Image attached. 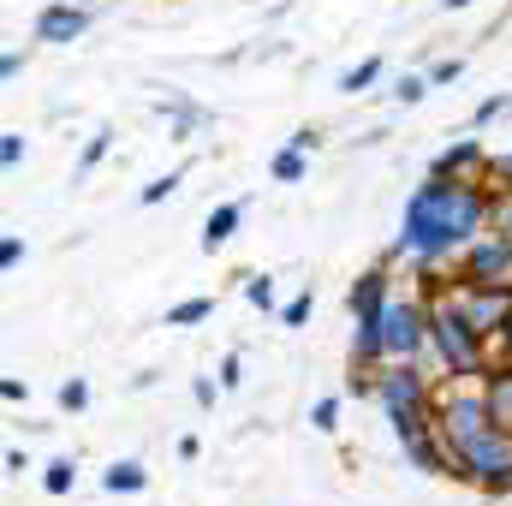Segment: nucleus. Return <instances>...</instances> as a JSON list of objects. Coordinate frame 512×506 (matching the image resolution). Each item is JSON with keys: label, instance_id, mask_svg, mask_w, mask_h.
<instances>
[{"label": "nucleus", "instance_id": "4468645a", "mask_svg": "<svg viewBox=\"0 0 512 506\" xmlns=\"http://www.w3.org/2000/svg\"><path fill=\"white\" fill-rule=\"evenodd\" d=\"M173 185H179V173H167V179H155V185H143V203H161V197H167Z\"/></svg>", "mask_w": 512, "mask_h": 506}, {"label": "nucleus", "instance_id": "6ab92c4d", "mask_svg": "<svg viewBox=\"0 0 512 506\" xmlns=\"http://www.w3.org/2000/svg\"><path fill=\"white\" fill-rule=\"evenodd\" d=\"M453 78H459V60H441V66L429 72V84H453Z\"/></svg>", "mask_w": 512, "mask_h": 506}, {"label": "nucleus", "instance_id": "9b49d317", "mask_svg": "<svg viewBox=\"0 0 512 506\" xmlns=\"http://www.w3.org/2000/svg\"><path fill=\"white\" fill-rule=\"evenodd\" d=\"M42 483H48V495H66V489H72V465H66V459H54Z\"/></svg>", "mask_w": 512, "mask_h": 506}, {"label": "nucleus", "instance_id": "412c9836", "mask_svg": "<svg viewBox=\"0 0 512 506\" xmlns=\"http://www.w3.org/2000/svg\"><path fill=\"white\" fill-rule=\"evenodd\" d=\"M334 411H340V405H334V399H322V405H316V429H334Z\"/></svg>", "mask_w": 512, "mask_h": 506}, {"label": "nucleus", "instance_id": "f257e3e1", "mask_svg": "<svg viewBox=\"0 0 512 506\" xmlns=\"http://www.w3.org/2000/svg\"><path fill=\"white\" fill-rule=\"evenodd\" d=\"M471 227H477V197H465L441 179L423 185L405 209V245H417V251H441V245L465 239Z\"/></svg>", "mask_w": 512, "mask_h": 506}, {"label": "nucleus", "instance_id": "20e7f679", "mask_svg": "<svg viewBox=\"0 0 512 506\" xmlns=\"http://www.w3.org/2000/svg\"><path fill=\"white\" fill-rule=\"evenodd\" d=\"M435 328H441V346H447V358H453L459 370H471V364H477V352H471V340H465V322H459V316H441Z\"/></svg>", "mask_w": 512, "mask_h": 506}, {"label": "nucleus", "instance_id": "6e6552de", "mask_svg": "<svg viewBox=\"0 0 512 506\" xmlns=\"http://www.w3.org/2000/svg\"><path fill=\"white\" fill-rule=\"evenodd\" d=\"M376 72H382V60H364L358 72H346V78H340V90H346V96H358L364 84H376Z\"/></svg>", "mask_w": 512, "mask_h": 506}, {"label": "nucleus", "instance_id": "a211bd4d", "mask_svg": "<svg viewBox=\"0 0 512 506\" xmlns=\"http://www.w3.org/2000/svg\"><path fill=\"white\" fill-rule=\"evenodd\" d=\"M108 137H114V131H96V143H90V149H84V167H96V161H102V155H108Z\"/></svg>", "mask_w": 512, "mask_h": 506}, {"label": "nucleus", "instance_id": "39448f33", "mask_svg": "<svg viewBox=\"0 0 512 506\" xmlns=\"http://www.w3.org/2000/svg\"><path fill=\"white\" fill-rule=\"evenodd\" d=\"M239 215H245L239 203H227V209H215V215H209V233H203V251H215V245H227V239H233V227H239Z\"/></svg>", "mask_w": 512, "mask_h": 506}, {"label": "nucleus", "instance_id": "f03ea898", "mask_svg": "<svg viewBox=\"0 0 512 506\" xmlns=\"http://www.w3.org/2000/svg\"><path fill=\"white\" fill-rule=\"evenodd\" d=\"M36 30H42V42H72V36H84V12L78 6H48Z\"/></svg>", "mask_w": 512, "mask_h": 506}, {"label": "nucleus", "instance_id": "2eb2a0df", "mask_svg": "<svg viewBox=\"0 0 512 506\" xmlns=\"http://www.w3.org/2000/svg\"><path fill=\"white\" fill-rule=\"evenodd\" d=\"M84 399H90V393H84V381H66V387H60V405H66V411H78Z\"/></svg>", "mask_w": 512, "mask_h": 506}, {"label": "nucleus", "instance_id": "f3484780", "mask_svg": "<svg viewBox=\"0 0 512 506\" xmlns=\"http://www.w3.org/2000/svg\"><path fill=\"white\" fill-rule=\"evenodd\" d=\"M423 90H429V84H423V78H405V84H399V90H393V96H399V102H423Z\"/></svg>", "mask_w": 512, "mask_h": 506}, {"label": "nucleus", "instance_id": "ddd939ff", "mask_svg": "<svg viewBox=\"0 0 512 506\" xmlns=\"http://www.w3.org/2000/svg\"><path fill=\"white\" fill-rule=\"evenodd\" d=\"M304 316H310V292H304V298H292V304H286V310H280V322H286V328H298V322H304Z\"/></svg>", "mask_w": 512, "mask_h": 506}, {"label": "nucleus", "instance_id": "423d86ee", "mask_svg": "<svg viewBox=\"0 0 512 506\" xmlns=\"http://www.w3.org/2000/svg\"><path fill=\"white\" fill-rule=\"evenodd\" d=\"M102 483H108V495H137V489H143V465H131L126 459V465H114Z\"/></svg>", "mask_w": 512, "mask_h": 506}, {"label": "nucleus", "instance_id": "aec40b11", "mask_svg": "<svg viewBox=\"0 0 512 506\" xmlns=\"http://www.w3.org/2000/svg\"><path fill=\"white\" fill-rule=\"evenodd\" d=\"M18 155H24V143H18V137L6 131V143H0V161H6V167H18Z\"/></svg>", "mask_w": 512, "mask_h": 506}, {"label": "nucleus", "instance_id": "9d476101", "mask_svg": "<svg viewBox=\"0 0 512 506\" xmlns=\"http://www.w3.org/2000/svg\"><path fill=\"white\" fill-rule=\"evenodd\" d=\"M274 179H304V155H298V149L274 155Z\"/></svg>", "mask_w": 512, "mask_h": 506}, {"label": "nucleus", "instance_id": "1a4fd4ad", "mask_svg": "<svg viewBox=\"0 0 512 506\" xmlns=\"http://www.w3.org/2000/svg\"><path fill=\"white\" fill-rule=\"evenodd\" d=\"M376 298H382V274H370L358 292H352V310H364V316H376Z\"/></svg>", "mask_w": 512, "mask_h": 506}, {"label": "nucleus", "instance_id": "0eeeda50", "mask_svg": "<svg viewBox=\"0 0 512 506\" xmlns=\"http://www.w3.org/2000/svg\"><path fill=\"white\" fill-rule=\"evenodd\" d=\"M215 304L209 298H191V304H179V310H167V328H191V322H203Z\"/></svg>", "mask_w": 512, "mask_h": 506}, {"label": "nucleus", "instance_id": "4be33fe9", "mask_svg": "<svg viewBox=\"0 0 512 506\" xmlns=\"http://www.w3.org/2000/svg\"><path fill=\"white\" fill-rule=\"evenodd\" d=\"M18 256H24V245H18V239H6V245H0V262H6V268H18Z\"/></svg>", "mask_w": 512, "mask_h": 506}, {"label": "nucleus", "instance_id": "f8f14e48", "mask_svg": "<svg viewBox=\"0 0 512 506\" xmlns=\"http://www.w3.org/2000/svg\"><path fill=\"white\" fill-rule=\"evenodd\" d=\"M495 268H507V251H501V245H489V251H477V274H495Z\"/></svg>", "mask_w": 512, "mask_h": 506}, {"label": "nucleus", "instance_id": "dca6fc26", "mask_svg": "<svg viewBox=\"0 0 512 506\" xmlns=\"http://www.w3.org/2000/svg\"><path fill=\"white\" fill-rule=\"evenodd\" d=\"M245 298H251V304H262V310H268V304H274V286H268V280H251V286H245Z\"/></svg>", "mask_w": 512, "mask_h": 506}, {"label": "nucleus", "instance_id": "7ed1b4c3", "mask_svg": "<svg viewBox=\"0 0 512 506\" xmlns=\"http://www.w3.org/2000/svg\"><path fill=\"white\" fill-rule=\"evenodd\" d=\"M382 346L387 352H411V346H417V310H387L382 316Z\"/></svg>", "mask_w": 512, "mask_h": 506}]
</instances>
